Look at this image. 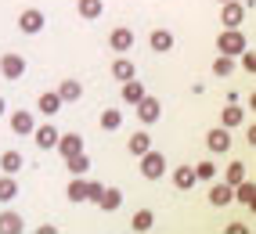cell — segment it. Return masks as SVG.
<instances>
[{
	"instance_id": "6da1fadb",
	"label": "cell",
	"mask_w": 256,
	"mask_h": 234,
	"mask_svg": "<svg viewBox=\"0 0 256 234\" xmlns=\"http://www.w3.org/2000/svg\"><path fill=\"white\" fill-rule=\"evenodd\" d=\"M246 47H249V40H246V32H242V29H224V32L216 36V51H220V54L238 58V54L246 51Z\"/></svg>"
},
{
	"instance_id": "7a4b0ae2",
	"label": "cell",
	"mask_w": 256,
	"mask_h": 234,
	"mask_svg": "<svg viewBox=\"0 0 256 234\" xmlns=\"http://www.w3.org/2000/svg\"><path fill=\"white\" fill-rule=\"evenodd\" d=\"M162 173H166V155L156 152V148H148L141 155V177L144 180H162Z\"/></svg>"
},
{
	"instance_id": "3957f363",
	"label": "cell",
	"mask_w": 256,
	"mask_h": 234,
	"mask_svg": "<svg viewBox=\"0 0 256 234\" xmlns=\"http://www.w3.org/2000/svg\"><path fill=\"white\" fill-rule=\"evenodd\" d=\"M44 25H47V14L40 7H26L18 14V32H26V36H40Z\"/></svg>"
},
{
	"instance_id": "277c9868",
	"label": "cell",
	"mask_w": 256,
	"mask_h": 234,
	"mask_svg": "<svg viewBox=\"0 0 256 234\" xmlns=\"http://www.w3.org/2000/svg\"><path fill=\"white\" fill-rule=\"evenodd\" d=\"M0 76L11 79V83H18V79L26 76V58H22L18 51H8L4 58H0Z\"/></svg>"
},
{
	"instance_id": "5b68a950",
	"label": "cell",
	"mask_w": 256,
	"mask_h": 234,
	"mask_svg": "<svg viewBox=\"0 0 256 234\" xmlns=\"http://www.w3.org/2000/svg\"><path fill=\"white\" fill-rule=\"evenodd\" d=\"M134 108H138V119H141L144 126H152V123L162 119V101H159V97H152V94H144Z\"/></svg>"
},
{
	"instance_id": "8992f818",
	"label": "cell",
	"mask_w": 256,
	"mask_h": 234,
	"mask_svg": "<svg viewBox=\"0 0 256 234\" xmlns=\"http://www.w3.org/2000/svg\"><path fill=\"white\" fill-rule=\"evenodd\" d=\"M220 22H224V29H242L246 4H238V0H224V7H220Z\"/></svg>"
},
{
	"instance_id": "52a82bcc",
	"label": "cell",
	"mask_w": 256,
	"mask_h": 234,
	"mask_svg": "<svg viewBox=\"0 0 256 234\" xmlns=\"http://www.w3.org/2000/svg\"><path fill=\"white\" fill-rule=\"evenodd\" d=\"M206 148H210L213 155L231 152V130H228V126H213V130L206 133Z\"/></svg>"
},
{
	"instance_id": "ba28073f",
	"label": "cell",
	"mask_w": 256,
	"mask_h": 234,
	"mask_svg": "<svg viewBox=\"0 0 256 234\" xmlns=\"http://www.w3.org/2000/svg\"><path fill=\"white\" fill-rule=\"evenodd\" d=\"M108 47H112L116 54H130V51H134V29H126V25L112 29V32H108Z\"/></svg>"
},
{
	"instance_id": "9c48e42d",
	"label": "cell",
	"mask_w": 256,
	"mask_h": 234,
	"mask_svg": "<svg viewBox=\"0 0 256 234\" xmlns=\"http://www.w3.org/2000/svg\"><path fill=\"white\" fill-rule=\"evenodd\" d=\"M58 126H50V123H44V126H32V133H29V137L32 141H36V148H40V152H50V148H54L58 144Z\"/></svg>"
},
{
	"instance_id": "30bf717a",
	"label": "cell",
	"mask_w": 256,
	"mask_h": 234,
	"mask_svg": "<svg viewBox=\"0 0 256 234\" xmlns=\"http://www.w3.org/2000/svg\"><path fill=\"white\" fill-rule=\"evenodd\" d=\"M36 112L44 115V119H54V115L62 112V97H58V90H44V94L36 97Z\"/></svg>"
},
{
	"instance_id": "8fae6325",
	"label": "cell",
	"mask_w": 256,
	"mask_h": 234,
	"mask_svg": "<svg viewBox=\"0 0 256 234\" xmlns=\"http://www.w3.org/2000/svg\"><path fill=\"white\" fill-rule=\"evenodd\" d=\"M174 32H170V29H152L148 32V47H152V51H156V54H166V51H174Z\"/></svg>"
},
{
	"instance_id": "7c38bea8",
	"label": "cell",
	"mask_w": 256,
	"mask_h": 234,
	"mask_svg": "<svg viewBox=\"0 0 256 234\" xmlns=\"http://www.w3.org/2000/svg\"><path fill=\"white\" fill-rule=\"evenodd\" d=\"M11 130L18 133V137H29L32 133V126H36V119H32V112H26V108H18V112H11Z\"/></svg>"
},
{
	"instance_id": "4fadbf2b",
	"label": "cell",
	"mask_w": 256,
	"mask_h": 234,
	"mask_svg": "<svg viewBox=\"0 0 256 234\" xmlns=\"http://www.w3.org/2000/svg\"><path fill=\"white\" fill-rule=\"evenodd\" d=\"M144 94H148V90H144V83H141L138 76H134V79H126L123 87H119V97H123V105H138Z\"/></svg>"
},
{
	"instance_id": "5bb4252c",
	"label": "cell",
	"mask_w": 256,
	"mask_h": 234,
	"mask_svg": "<svg viewBox=\"0 0 256 234\" xmlns=\"http://www.w3.org/2000/svg\"><path fill=\"white\" fill-rule=\"evenodd\" d=\"M58 155L62 159H69V155H76V152H83V137L80 133H58Z\"/></svg>"
},
{
	"instance_id": "9a60e30c",
	"label": "cell",
	"mask_w": 256,
	"mask_h": 234,
	"mask_svg": "<svg viewBox=\"0 0 256 234\" xmlns=\"http://www.w3.org/2000/svg\"><path fill=\"white\" fill-rule=\"evenodd\" d=\"M213 184V180H210ZM234 202V188L231 184H213L210 188V206H216V209H224V206H231Z\"/></svg>"
},
{
	"instance_id": "2e32d148",
	"label": "cell",
	"mask_w": 256,
	"mask_h": 234,
	"mask_svg": "<svg viewBox=\"0 0 256 234\" xmlns=\"http://www.w3.org/2000/svg\"><path fill=\"white\" fill-rule=\"evenodd\" d=\"M76 14L83 22H94L105 14V0H76Z\"/></svg>"
},
{
	"instance_id": "e0dca14e",
	"label": "cell",
	"mask_w": 256,
	"mask_h": 234,
	"mask_svg": "<svg viewBox=\"0 0 256 234\" xmlns=\"http://www.w3.org/2000/svg\"><path fill=\"white\" fill-rule=\"evenodd\" d=\"M138 76V65H134L126 54H119L116 61H112V79H119V83H126V79H134Z\"/></svg>"
},
{
	"instance_id": "ac0fdd59",
	"label": "cell",
	"mask_w": 256,
	"mask_h": 234,
	"mask_svg": "<svg viewBox=\"0 0 256 234\" xmlns=\"http://www.w3.org/2000/svg\"><path fill=\"white\" fill-rule=\"evenodd\" d=\"M242 123H246V108H238V101H228V108L220 112V126L234 130V126H242Z\"/></svg>"
},
{
	"instance_id": "d6986e66",
	"label": "cell",
	"mask_w": 256,
	"mask_h": 234,
	"mask_svg": "<svg viewBox=\"0 0 256 234\" xmlns=\"http://www.w3.org/2000/svg\"><path fill=\"white\" fill-rule=\"evenodd\" d=\"M58 97H62V105H72V101H80V97H83V83H80V79H62Z\"/></svg>"
},
{
	"instance_id": "ffe728a7",
	"label": "cell",
	"mask_w": 256,
	"mask_h": 234,
	"mask_svg": "<svg viewBox=\"0 0 256 234\" xmlns=\"http://www.w3.org/2000/svg\"><path fill=\"white\" fill-rule=\"evenodd\" d=\"M234 202H242V206H249V209L256 206V184H252L249 177L234 184Z\"/></svg>"
},
{
	"instance_id": "44dd1931",
	"label": "cell",
	"mask_w": 256,
	"mask_h": 234,
	"mask_svg": "<svg viewBox=\"0 0 256 234\" xmlns=\"http://www.w3.org/2000/svg\"><path fill=\"white\" fill-rule=\"evenodd\" d=\"M119 206H123V191H119V188H105V191H101V198H98L101 213H116Z\"/></svg>"
},
{
	"instance_id": "7402d4cb",
	"label": "cell",
	"mask_w": 256,
	"mask_h": 234,
	"mask_svg": "<svg viewBox=\"0 0 256 234\" xmlns=\"http://www.w3.org/2000/svg\"><path fill=\"white\" fill-rule=\"evenodd\" d=\"M195 170H192V166H177V170H174V188L177 191H192L195 188Z\"/></svg>"
},
{
	"instance_id": "603a6c76",
	"label": "cell",
	"mask_w": 256,
	"mask_h": 234,
	"mask_svg": "<svg viewBox=\"0 0 256 234\" xmlns=\"http://www.w3.org/2000/svg\"><path fill=\"white\" fill-rule=\"evenodd\" d=\"M152 227H156V213H152V209H138V213H134V220H130V231L134 234H144Z\"/></svg>"
},
{
	"instance_id": "cb8c5ba5",
	"label": "cell",
	"mask_w": 256,
	"mask_h": 234,
	"mask_svg": "<svg viewBox=\"0 0 256 234\" xmlns=\"http://www.w3.org/2000/svg\"><path fill=\"white\" fill-rule=\"evenodd\" d=\"M148 148H152V133H144V130H141V133H134V137L126 141V152H130L134 159H141Z\"/></svg>"
},
{
	"instance_id": "d4e9b609",
	"label": "cell",
	"mask_w": 256,
	"mask_h": 234,
	"mask_svg": "<svg viewBox=\"0 0 256 234\" xmlns=\"http://www.w3.org/2000/svg\"><path fill=\"white\" fill-rule=\"evenodd\" d=\"M26 166V159H22V152H4L0 155V170H4L8 177H18V170Z\"/></svg>"
},
{
	"instance_id": "484cf974",
	"label": "cell",
	"mask_w": 256,
	"mask_h": 234,
	"mask_svg": "<svg viewBox=\"0 0 256 234\" xmlns=\"http://www.w3.org/2000/svg\"><path fill=\"white\" fill-rule=\"evenodd\" d=\"M65 166H69V173H72V177H87V173H90V159H87V152L69 155V159H65Z\"/></svg>"
},
{
	"instance_id": "4316f807",
	"label": "cell",
	"mask_w": 256,
	"mask_h": 234,
	"mask_svg": "<svg viewBox=\"0 0 256 234\" xmlns=\"http://www.w3.org/2000/svg\"><path fill=\"white\" fill-rule=\"evenodd\" d=\"M26 220L18 213H0V234H22Z\"/></svg>"
},
{
	"instance_id": "83f0119b",
	"label": "cell",
	"mask_w": 256,
	"mask_h": 234,
	"mask_svg": "<svg viewBox=\"0 0 256 234\" xmlns=\"http://www.w3.org/2000/svg\"><path fill=\"white\" fill-rule=\"evenodd\" d=\"M65 195H69V202H87V177H72V184L65 188Z\"/></svg>"
},
{
	"instance_id": "f1b7e54d",
	"label": "cell",
	"mask_w": 256,
	"mask_h": 234,
	"mask_svg": "<svg viewBox=\"0 0 256 234\" xmlns=\"http://www.w3.org/2000/svg\"><path fill=\"white\" fill-rule=\"evenodd\" d=\"M98 123H101V130H119V126H123V112H119V108H105Z\"/></svg>"
},
{
	"instance_id": "f546056e",
	"label": "cell",
	"mask_w": 256,
	"mask_h": 234,
	"mask_svg": "<svg viewBox=\"0 0 256 234\" xmlns=\"http://www.w3.org/2000/svg\"><path fill=\"white\" fill-rule=\"evenodd\" d=\"M231 72H234V58H231V54H216V58H213V76H224V79H228Z\"/></svg>"
},
{
	"instance_id": "4dcf8cb0",
	"label": "cell",
	"mask_w": 256,
	"mask_h": 234,
	"mask_svg": "<svg viewBox=\"0 0 256 234\" xmlns=\"http://www.w3.org/2000/svg\"><path fill=\"white\" fill-rule=\"evenodd\" d=\"M192 170H195V180H206V184H210V180H216V166H213L210 159H202V162H195Z\"/></svg>"
},
{
	"instance_id": "1f68e13d",
	"label": "cell",
	"mask_w": 256,
	"mask_h": 234,
	"mask_svg": "<svg viewBox=\"0 0 256 234\" xmlns=\"http://www.w3.org/2000/svg\"><path fill=\"white\" fill-rule=\"evenodd\" d=\"M14 195H18V180L4 173V177H0V202H11Z\"/></svg>"
},
{
	"instance_id": "d6a6232c",
	"label": "cell",
	"mask_w": 256,
	"mask_h": 234,
	"mask_svg": "<svg viewBox=\"0 0 256 234\" xmlns=\"http://www.w3.org/2000/svg\"><path fill=\"white\" fill-rule=\"evenodd\" d=\"M238 180H246V162H231V166H228V180H224V184H231V188H234Z\"/></svg>"
},
{
	"instance_id": "836d02e7",
	"label": "cell",
	"mask_w": 256,
	"mask_h": 234,
	"mask_svg": "<svg viewBox=\"0 0 256 234\" xmlns=\"http://www.w3.org/2000/svg\"><path fill=\"white\" fill-rule=\"evenodd\" d=\"M238 61H242V69H246V72H249V76H252V72H256V54H252V51H249V47H246V51H242V54H238Z\"/></svg>"
},
{
	"instance_id": "e575fe53",
	"label": "cell",
	"mask_w": 256,
	"mask_h": 234,
	"mask_svg": "<svg viewBox=\"0 0 256 234\" xmlns=\"http://www.w3.org/2000/svg\"><path fill=\"white\" fill-rule=\"evenodd\" d=\"M101 191H105V184H98V180H87V202H94V206H98Z\"/></svg>"
},
{
	"instance_id": "d590c367",
	"label": "cell",
	"mask_w": 256,
	"mask_h": 234,
	"mask_svg": "<svg viewBox=\"0 0 256 234\" xmlns=\"http://www.w3.org/2000/svg\"><path fill=\"white\" fill-rule=\"evenodd\" d=\"M4 112H8V105H4V97H0V119H4Z\"/></svg>"
},
{
	"instance_id": "8d00e7d4",
	"label": "cell",
	"mask_w": 256,
	"mask_h": 234,
	"mask_svg": "<svg viewBox=\"0 0 256 234\" xmlns=\"http://www.w3.org/2000/svg\"><path fill=\"white\" fill-rule=\"evenodd\" d=\"M242 4H246V11H252V4H256V0H242Z\"/></svg>"
},
{
	"instance_id": "74e56055",
	"label": "cell",
	"mask_w": 256,
	"mask_h": 234,
	"mask_svg": "<svg viewBox=\"0 0 256 234\" xmlns=\"http://www.w3.org/2000/svg\"><path fill=\"white\" fill-rule=\"evenodd\" d=\"M216 4H224V0H216Z\"/></svg>"
}]
</instances>
